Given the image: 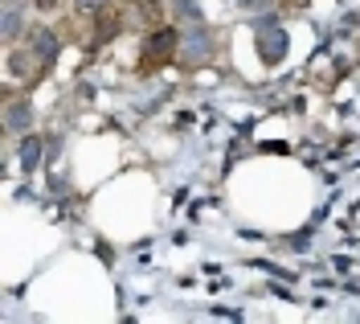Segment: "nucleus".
Listing matches in <instances>:
<instances>
[{"mask_svg":"<svg viewBox=\"0 0 360 324\" xmlns=\"http://www.w3.org/2000/svg\"><path fill=\"white\" fill-rule=\"evenodd\" d=\"M254 46H258V58H262L266 66L283 62V54H287V33H283V25L274 21V17L254 21Z\"/></svg>","mask_w":360,"mask_h":324,"instance_id":"f257e3e1","label":"nucleus"},{"mask_svg":"<svg viewBox=\"0 0 360 324\" xmlns=\"http://www.w3.org/2000/svg\"><path fill=\"white\" fill-rule=\"evenodd\" d=\"M25 37H29L25 46L37 54V62H41V66H53V58H58V49H62L58 33H53V29H45V25H37V29H29Z\"/></svg>","mask_w":360,"mask_h":324,"instance_id":"f03ea898","label":"nucleus"},{"mask_svg":"<svg viewBox=\"0 0 360 324\" xmlns=\"http://www.w3.org/2000/svg\"><path fill=\"white\" fill-rule=\"evenodd\" d=\"M180 54H184L188 62H209V54H213V37H209L205 21L197 25V29H188V33L180 37Z\"/></svg>","mask_w":360,"mask_h":324,"instance_id":"7ed1b4c3","label":"nucleus"},{"mask_svg":"<svg viewBox=\"0 0 360 324\" xmlns=\"http://www.w3.org/2000/svg\"><path fill=\"white\" fill-rule=\"evenodd\" d=\"M143 49H148V62H152V58L164 62V58H172V54L180 49V33L176 29H168V25H156V29L148 33V46Z\"/></svg>","mask_w":360,"mask_h":324,"instance_id":"20e7f679","label":"nucleus"},{"mask_svg":"<svg viewBox=\"0 0 360 324\" xmlns=\"http://www.w3.org/2000/svg\"><path fill=\"white\" fill-rule=\"evenodd\" d=\"M4 127L13 132V136H21L33 127V107H29V99H8L4 103Z\"/></svg>","mask_w":360,"mask_h":324,"instance_id":"39448f33","label":"nucleus"},{"mask_svg":"<svg viewBox=\"0 0 360 324\" xmlns=\"http://www.w3.org/2000/svg\"><path fill=\"white\" fill-rule=\"evenodd\" d=\"M4 66H8V74H13V78H29V74H33V66H37V54H33L29 46H25V49L8 46V62H4Z\"/></svg>","mask_w":360,"mask_h":324,"instance_id":"423d86ee","label":"nucleus"},{"mask_svg":"<svg viewBox=\"0 0 360 324\" xmlns=\"http://www.w3.org/2000/svg\"><path fill=\"white\" fill-rule=\"evenodd\" d=\"M17 156H21V168L25 173H33L37 164H41V136H21V148H17Z\"/></svg>","mask_w":360,"mask_h":324,"instance_id":"0eeeda50","label":"nucleus"},{"mask_svg":"<svg viewBox=\"0 0 360 324\" xmlns=\"http://www.w3.org/2000/svg\"><path fill=\"white\" fill-rule=\"evenodd\" d=\"M25 33V17L17 4H4V46H17V37Z\"/></svg>","mask_w":360,"mask_h":324,"instance_id":"6e6552de","label":"nucleus"},{"mask_svg":"<svg viewBox=\"0 0 360 324\" xmlns=\"http://www.w3.org/2000/svg\"><path fill=\"white\" fill-rule=\"evenodd\" d=\"M172 4H176V17H180V21H193V25L205 21V17H201V4H197V0H172Z\"/></svg>","mask_w":360,"mask_h":324,"instance_id":"1a4fd4ad","label":"nucleus"},{"mask_svg":"<svg viewBox=\"0 0 360 324\" xmlns=\"http://www.w3.org/2000/svg\"><path fill=\"white\" fill-rule=\"evenodd\" d=\"M135 13H139V17H143V21L152 25V29H156V25L164 21V8H156V4H152V0H135Z\"/></svg>","mask_w":360,"mask_h":324,"instance_id":"9d476101","label":"nucleus"},{"mask_svg":"<svg viewBox=\"0 0 360 324\" xmlns=\"http://www.w3.org/2000/svg\"><path fill=\"white\" fill-rule=\"evenodd\" d=\"M74 8H78V13H90V17H94V13H103V8H107V0H74Z\"/></svg>","mask_w":360,"mask_h":324,"instance_id":"9b49d317","label":"nucleus"},{"mask_svg":"<svg viewBox=\"0 0 360 324\" xmlns=\"http://www.w3.org/2000/svg\"><path fill=\"white\" fill-rule=\"evenodd\" d=\"M233 4H238L242 13H262V8H266L270 0H233Z\"/></svg>","mask_w":360,"mask_h":324,"instance_id":"f8f14e48","label":"nucleus"}]
</instances>
